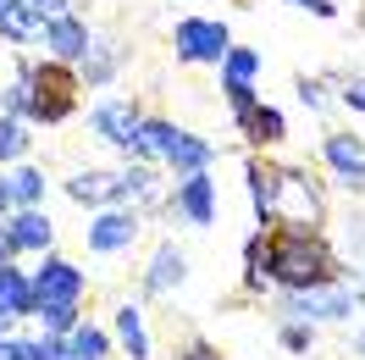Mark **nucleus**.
<instances>
[{
	"mask_svg": "<svg viewBox=\"0 0 365 360\" xmlns=\"http://www.w3.org/2000/svg\"><path fill=\"white\" fill-rule=\"evenodd\" d=\"M349 271H360V277H365V211H360V216H349Z\"/></svg>",
	"mask_w": 365,
	"mask_h": 360,
	"instance_id": "2f4dec72",
	"label": "nucleus"
},
{
	"mask_svg": "<svg viewBox=\"0 0 365 360\" xmlns=\"http://www.w3.org/2000/svg\"><path fill=\"white\" fill-rule=\"evenodd\" d=\"M227 94V111H232V128H244L255 111H260V89L255 84H238V89H222Z\"/></svg>",
	"mask_w": 365,
	"mask_h": 360,
	"instance_id": "c756f323",
	"label": "nucleus"
},
{
	"mask_svg": "<svg viewBox=\"0 0 365 360\" xmlns=\"http://www.w3.org/2000/svg\"><path fill=\"white\" fill-rule=\"evenodd\" d=\"M28 150H34L28 122H17V116L0 111V166H6V161H28Z\"/></svg>",
	"mask_w": 365,
	"mask_h": 360,
	"instance_id": "cd10ccee",
	"label": "nucleus"
},
{
	"mask_svg": "<svg viewBox=\"0 0 365 360\" xmlns=\"http://www.w3.org/2000/svg\"><path fill=\"white\" fill-rule=\"evenodd\" d=\"M0 39H6V45H34V39H45V17L23 0V6H11V11L0 17Z\"/></svg>",
	"mask_w": 365,
	"mask_h": 360,
	"instance_id": "4be33fe9",
	"label": "nucleus"
},
{
	"mask_svg": "<svg viewBox=\"0 0 365 360\" xmlns=\"http://www.w3.org/2000/svg\"><path fill=\"white\" fill-rule=\"evenodd\" d=\"M238 134L250 139L255 150H277V144H282V139H288V116L277 111V106H266V100H260V111H255L250 122H244V128H238Z\"/></svg>",
	"mask_w": 365,
	"mask_h": 360,
	"instance_id": "412c9836",
	"label": "nucleus"
},
{
	"mask_svg": "<svg viewBox=\"0 0 365 360\" xmlns=\"http://www.w3.org/2000/svg\"><path fill=\"white\" fill-rule=\"evenodd\" d=\"M11 6H23V0H0V17H6V11H11Z\"/></svg>",
	"mask_w": 365,
	"mask_h": 360,
	"instance_id": "58836bf2",
	"label": "nucleus"
},
{
	"mask_svg": "<svg viewBox=\"0 0 365 360\" xmlns=\"http://www.w3.org/2000/svg\"><path fill=\"white\" fill-rule=\"evenodd\" d=\"M6 233H11L17 255H50V249H56V222L45 216V205H23V211H11Z\"/></svg>",
	"mask_w": 365,
	"mask_h": 360,
	"instance_id": "4468645a",
	"label": "nucleus"
},
{
	"mask_svg": "<svg viewBox=\"0 0 365 360\" xmlns=\"http://www.w3.org/2000/svg\"><path fill=\"white\" fill-rule=\"evenodd\" d=\"M227 50H232V34L216 17H182L172 28V56H178L182 67H222Z\"/></svg>",
	"mask_w": 365,
	"mask_h": 360,
	"instance_id": "20e7f679",
	"label": "nucleus"
},
{
	"mask_svg": "<svg viewBox=\"0 0 365 360\" xmlns=\"http://www.w3.org/2000/svg\"><path fill=\"white\" fill-rule=\"evenodd\" d=\"M0 316H11V321H34L39 316V294H34V271L23 266H0Z\"/></svg>",
	"mask_w": 365,
	"mask_h": 360,
	"instance_id": "dca6fc26",
	"label": "nucleus"
},
{
	"mask_svg": "<svg viewBox=\"0 0 365 360\" xmlns=\"http://www.w3.org/2000/svg\"><path fill=\"white\" fill-rule=\"evenodd\" d=\"M45 56H56V61H72V67H83V56H89L94 45V28L83 23V11H67V17H56V23H45Z\"/></svg>",
	"mask_w": 365,
	"mask_h": 360,
	"instance_id": "9b49d317",
	"label": "nucleus"
},
{
	"mask_svg": "<svg viewBox=\"0 0 365 360\" xmlns=\"http://www.w3.org/2000/svg\"><path fill=\"white\" fill-rule=\"evenodd\" d=\"M138 233H144V211L133 205H106V211H94L89 227H83V244L94 255H128L138 244Z\"/></svg>",
	"mask_w": 365,
	"mask_h": 360,
	"instance_id": "423d86ee",
	"label": "nucleus"
},
{
	"mask_svg": "<svg viewBox=\"0 0 365 360\" xmlns=\"http://www.w3.org/2000/svg\"><path fill=\"white\" fill-rule=\"evenodd\" d=\"M67 200H72V205H89V211L116 205V172H100V166L72 172V178H67Z\"/></svg>",
	"mask_w": 365,
	"mask_h": 360,
	"instance_id": "a211bd4d",
	"label": "nucleus"
},
{
	"mask_svg": "<svg viewBox=\"0 0 365 360\" xmlns=\"http://www.w3.org/2000/svg\"><path fill=\"white\" fill-rule=\"evenodd\" d=\"M11 211H17V200H11V189H6V178H0V222H11Z\"/></svg>",
	"mask_w": 365,
	"mask_h": 360,
	"instance_id": "e433bc0d",
	"label": "nucleus"
},
{
	"mask_svg": "<svg viewBox=\"0 0 365 360\" xmlns=\"http://www.w3.org/2000/svg\"><path fill=\"white\" fill-rule=\"evenodd\" d=\"M116 67H122V50H116V39L111 34H94V45H89V56H83V89H106L116 78Z\"/></svg>",
	"mask_w": 365,
	"mask_h": 360,
	"instance_id": "6ab92c4d",
	"label": "nucleus"
},
{
	"mask_svg": "<svg viewBox=\"0 0 365 360\" xmlns=\"http://www.w3.org/2000/svg\"><path fill=\"white\" fill-rule=\"evenodd\" d=\"M360 23H365V17H360Z\"/></svg>",
	"mask_w": 365,
	"mask_h": 360,
	"instance_id": "a19ab883",
	"label": "nucleus"
},
{
	"mask_svg": "<svg viewBox=\"0 0 365 360\" xmlns=\"http://www.w3.org/2000/svg\"><path fill=\"white\" fill-rule=\"evenodd\" d=\"M172 178H188V172H210L216 166V144L200 134H188V128H178V139H172V150H166V161H160Z\"/></svg>",
	"mask_w": 365,
	"mask_h": 360,
	"instance_id": "f3484780",
	"label": "nucleus"
},
{
	"mask_svg": "<svg viewBox=\"0 0 365 360\" xmlns=\"http://www.w3.org/2000/svg\"><path fill=\"white\" fill-rule=\"evenodd\" d=\"M45 23H56V17H67V11H78V0H28Z\"/></svg>",
	"mask_w": 365,
	"mask_h": 360,
	"instance_id": "f704fd0d",
	"label": "nucleus"
},
{
	"mask_svg": "<svg viewBox=\"0 0 365 360\" xmlns=\"http://www.w3.org/2000/svg\"><path fill=\"white\" fill-rule=\"evenodd\" d=\"M0 349H6V344H0Z\"/></svg>",
	"mask_w": 365,
	"mask_h": 360,
	"instance_id": "ea45409f",
	"label": "nucleus"
},
{
	"mask_svg": "<svg viewBox=\"0 0 365 360\" xmlns=\"http://www.w3.org/2000/svg\"><path fill=\"white\" fill-rule=\"evenodd\" d=\"M294 94L310 106V111H327L332 106V94H327V78H294Z\"/></svg>",
	"mask_w": 365,
	"mask_h": 360,
	"instance_id": "7c9ffc66",
	"label": "nucleus"
},
{
	"mask_svg": "<svg viewBox=\"0 0 365 360\" xmlns=\"http://www.w3.org/2000/svg\"><path fill=\"white\" fill-rule=\"evenodd\" d=\"M28 84H34V128H61L83 100V72L72 61H56V56H45L28 72Z\"/></svg>",
	"mask_w": 365,
	"mask_h": 360,
	"instance_id": "f03ea898",
	"label": "nucleus"
},
{
	"mask_svg": "<svg viewBox=\"0 0 365 360\" xmlns=\"http://www.w3.org/2000/svg\"><path fill=\"white\" fill-rule=\"evenodd\" d=\"M34 321H39V333H56V338H67L72 327L83 321V299H45Z\"/></svg>",
	"mask_w": 365,
	"mask_h": 360,
	"instance_id": "5701e85b",
	"label": "nucleus"
},
{
	"mask_svg": "<svg viewBox=\"0 0 365 360\" xmlns=\"http://www.w3.org/2000/svg\"><path fill=\"white\" fill-rule=\"evenodd\" d=\"M6 189H11L17 211H23V205H45V172H39V166H28V161H17V166L6 172Z\"/></svg>",
	"mask_w": 365,
	"mask_h": 360,
	"instance_id": "b1692460",
	"label": "nucleus"
},
{
	"mask_svg": "<svg viewBox=\"0 0 365 360\" xmlns=\"http://www.w3.org/2000/svg\"><path fill=\"white\" fill-rule=\"evenodd\" d=\"M116 205H133V211H166V189H160L155 161H122L116 166Z\"/></svg>",
	"mask_w": 365,
	"mask_h": 360,
	"instance_id": "9d476101",
	"label": "nucleus"
},
{
	"mask_svg": "<svg viewBox=\"0 0 365 360\" xmlns=\"http://www.w3.org/2000/svg\"><path fill=\"white\" fill-rule=\"evenodd\" d=\"M166 211H178V222H188V227H216V216H222L216 178H210V172H188V178H178V183H172V194H166Z\"/></svg>",
	"mask_w": 365,
	"mask_h": 360,
	"instance_id": "0eeeda50",
	"label": "nucleus"
},
{
	"mask_svg": "<svg viewBox=\"0 0 365 360\" xmlns=\"http://www.w3.org/2000/svg\"><path fill=\"white\" fill-rule=\"evenodd\" d=\"M138 128H144V111H138L128 94H106L89 111V134L100 144L122 150V161H144V144H138Z\"/></svg>",
	"mask_w": 365,
	"mask_h": 360,
	"instance_id": "7ed1b4c3",
	"label": "nucleus"
},
{
	"mask_svg": "<svg viewBox=\"0 0 365 360\" xmlns=\"http://www.w3.org/2000/svg\"><path fill=\"white\" fill-rule=\"evenodd\" d=\"M0 111L17 116V122H34V84H28V78H11V84L0 89Z\"/></svg>",
	"mask_w": 365,
	"mask_h": 360,
	"instance_id": "c85d7f7f",
	"label": "nucleus"
},
{
	"mask_svg": "<svg viewBox=\"0 0 365 360\" xmlns=\"http://www.w3.org/2000/svg\"><path fill=\"white\" fill-rule=\"evenodd\" d=\"M277 344H282L288 355H310V349H316V321H304V316H277Z\"/></svg>",
	"mask_w": 365,
	"mask_h": 360,
	"instance_id": "a878e982",
	"label": "nucleus"
},
{
	"mask_svg": "<svg viewBox=\"0 0 365 360\" xmlns=\"http://www.w3.org/2000/svg\"><path fill=\"white\" fill-rule=\"evenodd\" d=\"M244 189H250V205H255V227H272L277 222V189H282V166L266 156H250L244 161Z\"/></svg>",
	"mask_w": 365,
	"mask_h": 360,
	"instance_id": "ddd939ff",
	"label": "nucleus"
},
{
	"mask_svg": "<svg viewBox=\"0 0 365 360\" xmlns=\"http://www.w3.org/2000/svg\"><path fill=\"white\" fill-rule=\"evenodd\" d=\"M343 277V255L327 244V233L316 227H294V222H272L255 227L244 239V294H299V289H321Z\"/></svg>",
	"mask_w": 365,
	"mask_h": 360,
	"instance_id": "f257e3e1",
	"label": "nucleus"
},
{
	"mask_svg": "<svg viewBox=\"0 0 365 360\" xmlns=\"http://www.w3.org/2000/svg\"><path fill=\"white\" fill-rule=\"evenodd\" d=\"M172 139H178V122H166V116H144V128H138V144H144V161H166V150H172Z\"/></svg>",
	"mask_w": 365,
	"mask_h": 360,
	"instance_id": "bb28decb",
	"label": "nucleus"
},
{
	"mask_svg": "<svg viewBox=\"0 0 365 360\" xmlns=\"http://www.w3.org/2000/svg\"><path fill=\"white\" fill-rule=\"evenodd\" d=\"M299 11H316V17H338V0H288Z\"/></svg>",
	"mask_w": 365,
	"mask_h": 360,
	"instance_id": "c9c22d12",
	"label": "nucleus"
},
{
	"mask_svg": "<svg viewBox=\"0 0 365 360\" xmlns=\"http://www.w3.org/2000/svg\"><path fill=\"white\" fill-rule=\"evenodd\" d=\"M255 78H260V50L232 45L227 61H222V89H238V84H255Z\"/></svg>",
	"mask_w": 365,
	"mask_h": 360,
	"instance_id": "393cba45",
	"label": "nucleus"
},
{
	"mask_svg": "<svg viewBox=\"0 0 365 360\" xmlns=\"http://www.w3.org/2000/svg\"><path fill=\"white\" fill-rule=\"evenodd\" d=\"M111 349H116V338L106 333L100 321H89V316L67 333V360H106Z\"/></svg>",
	"mask_w": 365,
	"mask_h": 360,
	"instance_id": "aec40b11",
	"label": "nucleus"
},
{
	"mask_svg": "<svg viewBox=\"0 0 365 360\" xmlns=\"http://www.w3.org/2000/svg\"><path fill=\"white\" fill-rule=\"evenodd\" d=\"M277 222L316 227L327 233V194L310 178V166H282V189H277Z\"/></svg>",
	"mask_w": 365,
	"mask_h": 360,
	"instance_id": "39448f33",
	"label": "nucleus"
},
{
	"mask_svg": "<svg viewBox=\"0 0 365 360\" xmlns=\"http://www.w3.org/2000/svg\"><path fill=\"white\" fill-rule=\"evenodd\" d=\"M338 100L349 106V111H360V116H365V72L343 78V84H338Z\"/></svg>",
	"mask_w": 365,
	"mask_h": 360,
	"instance_id": "72a5a7b5",
	"label": "nucleus"
},
{
	"mask_svg": "<svg viewBox=\"0 0 365 360\" xmlns=\"http://www.w3.org/2000/svg\"><path fill=\"white\" fill-rule=\"evenodd\" d=\"M182 283H188V255H182V244L160 239L155 255H150V266H144V299H166V294H178Z\"/></svg>",
	"mask_w": 365,
	"mask_h": 360,
	"instance_id": "f8f14e48",
	"label": "nucleus"
},
{
	"mask_svg": "<svg viewBox=\"0 0 365 360\" xmlns=\"http://www.w3.org/2000/svg\"><path fill=\"white\" fill-rule=\"evenodd\" d=\"M111 338L128 360H155V344H150V327H144V305H138V299H122L111 311Z\"/></svg>",
	"mask_w": 365,
	"mask_h": 360,
	"instance_id": "2eb2a0df",
	"label": "nucleus"
},
{
	"mask_svg": "<svg viewBox=\"0 0 365 360\" xmlns=\"http://www.w3.org/2000/svg\"><path fill=\"white\" fill-rule=\"evenodd\" d=\"M34 294H39V305L45 299H83L89 294V277H83V266L78 261H67V255H39V266H34Z\"/></svg>",
	"mask_w": 365,
	"mask_h": 360,
	"instance_id": "1a4fd4ad",
	"label": "nucleus"
},
{
	"mask_svg": "<svg viewBox=\"0 0 365 360\" xmlns=\"http://www.w3.org/2000/svg\"><path fill=\"white\" fill-rule=\"evenodd\" d=\"M321 161H327V172L338 178V189L365 194V139L360 134H327L321 139Z\"/></svg>",
	"mask_w": 365,
	"mask_h": 360,
	"instance_id": "6e6552de",
	"label": "nucleus"
},
{
	"mask_svg": "<svg viewBox=\"0 0 365 360\" xmlns=\"http://www.w3.org/2000/svg\"><path fill=\"white\" fill-rule=\"evenodd\" d=\"M172 360H222V349H216L210 338H200V333H194V338H182V349H178Z\"/></svg>",
	"mask_w": 365,
	"mask_h": 360,
	"instance_id": "473e14b6",
	"label": "nucleus"
},
{
	"mask_svg": "<svg viewBox=\"0 0 365 360\" xmlns=\"http://www.w3.org/2000/svg\"><path fill=\"white\" fill-rule=\"evenodd\" d=\"M349 355H360V360H365V327H360L354 338H349Z\"/></svg>",
	"mask_w": 365,
	"mask_h": 360,
	"instance_id": "4c0bfd02",
	"label": "nucleus"
}]
</instances>
